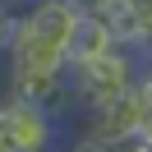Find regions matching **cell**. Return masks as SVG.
<instances>
[{"mask_svg": "<svg viewBox=\"0 0 152 152\" xmlns=\"http://www.w3.org/2000/svg\"><path fill=\"white\" fill-rule=\"evenodd\" d=\"M138 56L134 51H106V56L88 60V65H74L69 69V92H74V106H83L88 115L102 111L106 102H115V97L134 92V83H138Z\"/></svg>", "mask_w": 152, "mask_h": 152, "instance_id": "6da1fadb", "label": "cell"}, {"mask_svg": "<svg viewBox=\"0 0 152 152\" xmlns=\"http://www.w3.org/2000/svg\"><path fill=\"white\" fill-rule=\"evenodd\" d=\"M5 106V129H10V152H56V134L60 124L51 120L42 106L32 102H19V97H10Z\"/></svg>", "mask_w": 152, "mask_h": 152, "instance_id": "7a4b0ae2", "label": "cell"}, {"mask_svg": "<svg viewBox=\"0 0 152 152\" xmlns=\"http://www.w3.org/2000/svg\"><path fill=\"white\" fill-rule=\"evenodd\" d=\"M138 120H143L138 97L124 92V97H115V102H106L102 111L88 115V129L83 134L97 138V143H106V148H115V152H124L129 143H138Z\"/></svg>", "mask_w": 152, "mask_h": 152, "instance_id": "3957f363", "label": "cell"}, {"mask_svg": "<svg viewBox=\"0 0 152 152\" xmlns=\"http://www.w3.org/2000/svg\"><path fill=\"white\" fill-rule=\"evenodd\" d=\"M10 78H23V74H69L65 65V46H51V42L32 37V32H14L10 42Z\"/></svg>", "mask_w": 152, "mask_h": 152, "instance_id": "277c9868", "label": "cell"}, {"mask_svg": "<svg viewBox=\"0 0 152 152\" xmlns=\"http://www.w3.org/2000/svg\"><path fill=\"white\" fill-rule=\"evenodd\" d=\"M74 19L78 14L69 10L65 0H28V5L19 10V28L32 32V37H42V42H51V46H65Z\"/></svg>", "mask_w": 152, "mask_h": 152, "instance_id": "5b68a950", "label": "cell"}, {"mask_svg": "<svg viewBox=\"0 0 152 152\" xmlns=\"http://www.w3.org/2000/svg\"><path fill=\"white\" fill-rule=\"evenodd\" d=\"M106 51H115L111 37H106V23L97 19V14H78L74 28H69V37H65V65L69 69H74V65H88V60L106 56Z\"/></svg>", "mask_w": 152, "mask_h": 152, "instance_id": "8992f818", "label": "cell"}, {"mask_svg": "<svg viewBox=\"0 0 152 152\" xmlns=\"http://www.w3.org/2000/svg\"><path fill=\"white\" fill-rule=\"evenodd\" d=\"M97 19L106 23V37H111V46H120V51L143 46V19H138V14H129V5H124V0L102 5V14H97Z\"/></svg>", "mask_w": 152, "mask_h": 152, "instance_id": "52a82bcc", "label": "cell"}, {"mask_svg": "<svg viewBox=\"0 0 152 152\" xmlns=\"http://www.w3.org/2000/svg\"><path fill=\"white\" fill-rule=\"evenodd\" d=\"M134 97H138V106H143V120H138V143H152V65H143V69H138Z\"/></svg>", "mask_w": 152, "mask_h": 152, "instance_id": "ba28073f", "label": "cell"}, {"mask_svg": "<svg viewBox=\"0 0 152 152\" xmlns=\"http://www.w3.org/2000/svg\"><path fill=\"white\" fill-rule=\"evenodd\" d=\"M65 152H115V148H106V143H97V138H88V134H83V138H74Z\"/></svg>", "mask_w": 152, "mask_h": 152, "instance_id": "9c48e42d", "label": "cell"}, {"mask_svg": "<svg viewBox=\"0 0 152 152\" xmlns=\"http://www.w3.org/2000/svg\"><path fill=\"white\" fill-rule=\"evenodd\" d=\"M65 5H69L74 14H102V5H106V0H65Z\"/></svg>", "mask_w": 152, "mask_h": 152, "instance_id": "30bf717a", "label": "cell"}, {"mask_svg": "<svg viewBox=\"0 0 152 152\" xmlns=\"http://www.w3.org/2000/svg\"><path fill=\"white\" fill-rule=\"evenodd\" d=\"M124 5H129V14H138L143 23L152 19V0H124Z\"/></svg>", "mask_w": 152, "mask_h": 152, "instance_id": "8fae6325", "label": "cell"}, {"mask_svg": "<svg viewBox=\"0 0 152 152\" xmlns=\"http://www.w3.org/2000/svg\"><path fill=\"white\" fill-rule=\"evenodd\" d=\"M0 152H10V129H5V106H0Z\"/></svg>", "mask_w": 152, "mask_h": 152, "instance_id": "7c38bea8", "label": "cell"}, {"mask_svg": "<svg viewBox=\"0 0 152 152\" xmlns=\"http://www.w3.org/2000/svg\"><path fill=\"white\" fill-rule=\"evenodd\" d=\"M143 46H148V56H152V19L143 23Z\"/></svg>", "mask_w": 152, "mask_h": 152, "instance_id": "4fadbf2b", "label": "cell"}, {"mask_svg": "<svg viewBox=\"0 0 152 152\" xmlns=\"http://www.w3.org/2000/svg\"><path fill=\"white\" fill-rule=\"evenodd\" d=\"M129 148H134V152H152V143H129Z\"/></svg>", "mask_w": 152, "mask_h": 152, "instance_id": "5bb4252c", "label": "cell"}, {"mask_svg": "<svg viewBox=\"0 0 152 152\" xmlns=\"http://www.w3.org/2000/svg\"><path fill=\"white\" fill-rule=\"evenodd\" d=\"M124 152H134V148H124Z\"/></svg>", "mask_w": 152, "mask_h": 152, "instance_id": "9a60e30c", "label": "cell"}]
</instances>
